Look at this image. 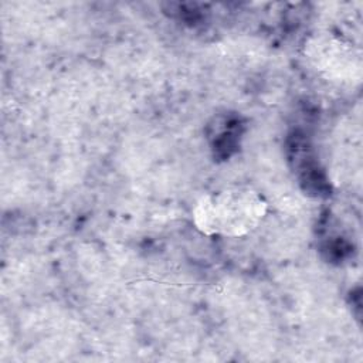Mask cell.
Returning a JSON list of instances; mask_svg holds the SVG:
<instances>
[{"instance_id": "1", "label": "cell", "mask_w": 363, "mask_h": 363, "mask_svg": "<svg viewBox=\"0 0 363 363\" xmlns=\"http://www.w3.org/2000/svg\"><path fill=\"white\" fill-rule=\"evenodd\" d=\"M265 208L254 190L230 187L203 196L194 208V223L206 234L240 237L258 225Z\"/></svg>"}]
</instances>
